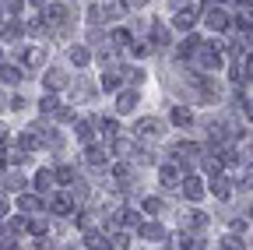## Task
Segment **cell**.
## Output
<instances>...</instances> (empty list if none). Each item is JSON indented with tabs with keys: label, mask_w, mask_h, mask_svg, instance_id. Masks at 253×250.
I'll return each mask as SVG.
<instances>
[{
	"label": "cell",
	"mask_w": 253,
	"mask_h": 250,
	"mask_svg": "<svg viewBox=\"0 0 253 250\" xmlns=\"http://www.w3.org/2000/svg\"><path fill=\"white\" fill-rule=\"evenodd\" d=\"M32 4H36V7H46V0H32Z\"/></svg>",
	"instance_id": "cell-50"
},
{
	"label": "cell",
	"mask_w": 253,
	"mask_h": 250,
	"mask_svg": "<svg viewBox=\"0 0 253 250\" xmlns=\"http://www.w3.org/2000/svg\"><path fill=\"white\" fill-rule=\"evenodd\" d=\"M151 43L155 46H166L169 43V28L166 25H151Z\"/></svg>",
	"instance_id": "cell-19"
},
{
	"label": "cell",
	"mask_w": 253,
	"mask_h": 250,
	"mask_svg": "<svg viewBox=\"0 0 253 250\" xmlns=\"http://www.w3.org/2000/svg\"><path fill=\"white\" fill-rule=\"evenodd\" d=\"M0 141H7V127H4V123H0Z\"/></svg>",
	"instance_id": "cell-46"
},
{
	"label": "cell",
	"mask_w": 253,
	"mask_h": 250,
	"mask_svg": "<svg viewBox=\"0 0 253 250\" xmlns=\"http://www.w3.org/2000/svg\"><path fill=\"white\" fill-rule=\"evenodd\" d=\"M7 162H11V166L28 162V151H25V148H11V151H7Z\"/></svg>",
	"instance_id": "cell-27"
},
{
	"label": "cell",
	"mask_w": 253,
	"mask_h": 250,
	"mask_svg": "<svg viewBox=\"0 0 253 250\" xmlns=\"http://www.w3.org/2000/svg\"><path fill=\"white\" fill-rule=\"evenodd\" d=\"M162 208H166V204H162V201H158V198H148V201H144V211H151V215H158V211H162Z\"/></svg>",
	"instance_id": "cell-36"
},
{
	"label": "cell",
	"mask_w": 253,
	"mask_h": 250,
	"mask_svg": "<svg viewBox=\"0 0 253 250\" xmlns=\"http://www.w3.org/2000/svg\"><path fill=\"white\" fill-rule=\"evenodd\" d=\"M204 21H208V28H211V32H225V28H229V14L221 11L218 4L204 7Z\"/></svg>",
	"instance_id": "cell-1"
},
{
	"label": "cell",
	"mask_w": 253,
	"mask_h": 250,
	"mask_svg": "<svg viewBox=\"0 0 253 250\" xmlns=\"http://www.w3.org/2000/svg\"><path fill=\"white\" fill-rule=\"evenodd\" d=\"M190 155H201V148H197L194 141H179V145H176V159H179V166H186Z\"/></svg>",
	"instance_id": "cell-11"
},
{
	"label": "cell",
	"mask_w": 253,
	"mask_h": 250,
	"mask_svg": "<svg viewBox=\"0 0 253 250\" xmlns=\"http://www.w3.org/2000/svg\"><path fill=\"white\" fill-rule=\"evenodd\" d=\"M197 46H201V39H197V36H186V39L179 43V56H190V53H197Z\"/></svg>",
	"instance_id": "cell-20"
},
{
	"label": "cell",
	"mask_w": 253,
	"mask_h": 250,
	"mask_svg": "<svg viewBox=\"0 0 253 250\" xmlns=\"http://www.w3.org/2000/svg\"><path fill=\"white\" fill-rule=\"evenodd\" d=\"M4 211H7V201H4V198H0V215H4Z\"/></svg>",
	"instance_id": "cell-49"
},
{
	"label": "cell",
	"mask_w": 253,
	"mask_h": 250,
	"mask_svg": "<svg viewBox=\"0 0 253 250\" xmlns=\"http://www.w3.org/2000/svg\"><path fill=\"white\" fill-rule=\"evenodd\" d=\"M113 43H116V46H126V43H130V32H126V28H116V32H113Z\"/></svg>",
	"instance_id": "cell-35"
},
{
	"label": "cell",
	"mask_w": 253,
	"mask_h": 250,
	"mask_svg": "<svg viewBox=\"0 0 253 250\" xmlns=\"http://www.w3.org/2000/svg\"><path fill=\"white\" fill-rule=\"evenodd\" d=\"M109 247H130V240H126V233H116V236L109 240Z\"/></svg>",
	"instance_id": "cell-39"
},
{
	"label": "cell",
	"mask_w": 253,
	"mask_h": 250,
	"mask_svg": "<svg viewBox=\"0 0 253 250\" xmlns=\"http://www.w3.org/2000/svg\"><path fill=\"white\" fill-rule=\"evenodd\" d=\"M126 14V0H106L102 4V18H123Z\"/></svg>",
	"instance_id": "cell-10"
},
{
	"label": "cell",
	"mask_w": 253,
	"mask_h": 250,
	"mask_svg": "<svg viewBox=\"0 0 253 250\" xmlns=\"http://www.w3.org/2000/svg\"><path fill=\"white\" fill-rule=\"evenodd\" d=\"M179 187H183V194H186L190 201H201V198H204V183H201L197 176H186Z\"/></svg>",
	"instance_id": "cell-6"
},
{
	"label": "cell",
	"mask_w": 253,
	"mask_h": 250,
	"mask_svg": "<svg viewBox=\"0 0 253 250\" xmlns=\"http://www.w3.org/2000/svg\"><path fill=\"white\" fill-rule=\"evenodd\" d=\"M56 180H60V183H74V169H71V166H60V169H56Z\"/></svg>",
	"instance_id": "cell-34"
},
{
	"label": "cell",
	"mask_w": 253,
	"mask_h": 250,
	"mask_svg": "<svg viewBox=\"0 0 253 250\" xmlns=\"http://www.w3.org/2000/svg\"><path fill=\"white\" fill-rule=\"evenodd\" d=\"M28 229L36 233V236H42V233H46V222H42V218H32V222H28Z\"/></svg>",
	"instance_id": "cell-37"
},
{
	"label": "cell",
	"mask_w": 253,
	"mask_h": 250,
	"mask_svg": "<svg viewBox=\"0 0 253 250\" xmlns=\"http://www.w3.org/2000/svg\"><path fill=\"white\" fill-rule=\"evenodd\" d=\"M194 21H197V11L190 7V4H186V7H179V11H176V18H172V25H176V28H183V32H190V28H194Z\"/></svg>",
	"instance_id": "cell-4"
},
{
	"label": "cell",
	"mask_w": 253,
	"mask_h": 250,
	"mask_svg": "<svg viewBox=\"0 0 253 250\" xmlns=\"http://www.w3.org/2000/svg\"><path fill=\"white\" fill-rule=\"evenodd\" d=\"M134 134H137V138H144V141L158 138V134H162V120H155V116H144V120H137Z\"/></svg>",
	"instance_id": "cell-2"
},
{
	"label": "cell",
	"mask_w": 253,
	"mask_h": 250,
	"mask_svg": "<svg viewBox=\"0 0 253 250\" xmlns=\"http://www.w3.org/2000/svg\"><path fill=\"white\" fill-rule=\"evenodd\" d=\"M102 88H106V92H116V88H120V71L102 74Z\"/></svg>",
	"instance_id": "cell-25"
},
{
	"label": "cell",
	"mask_w": 253,
	"mask_h": 250,
	"mask_svg": "<svg viewBox=\"0 0 253 250\" xmlns=\"http://www.w3.org/2000/svg\"><path fill=\"white\" fill-rule=\"evenodd\" d=\"M4 39H7V43H18V39H21V25H18V21H7V25H4Z\"/></svg>",
	"instance_id": "cell-22"
},
{
	"label": "cell",
	"mask_w": 253,
	"mask_h": 250,
	"mask_svg": "<svg viewBox=\"0 0 253 250\" xmlns=\"http://www.w3.org/2000/svg\"><path fill=\"white\" fill-rule=\"evenodd\" d=\"M91 127H95V123H88V120H81V123H78V127H74V134H78V141H84V145H88V141H91Z\"/></svg>",
	"instance_id": "cell-23"
},
{
	"label": "cell",
	"mask_w": 253,
	"mask_h": 250,
	"mask_svg": "<svg viewBox=\"0 0 253 250\" xmlns=\"http://www.w3.org/2000/svg\"><path fill=\"white\" fill-rule=\"evenodd\" d=\"M172 123H176V127H190V123H194V113H190L186 106H176L172 109Z\"/></svg>",
	"instance_id": "cell-13"
},
{
	"label": "cell",
	"mask_w": 253,
	"mask_h": 250,
	"mask_svg": "<svg viewBox=\"0 0 253 250\" xmlns=\"http://www.w3.org/2000/svg\"><path fill=\"white\" fill-rule=\"evenodd\" d=\"M126 4H130V7H141V4H148V0H126Z\"/></svg>",
	"instance_id": "cell-45"
},
{
	"label": "cell",
	"mask_w": 253,
	"mask_h": 250,
	"mask_svg": "<svg viewBox=\"0 0 253 250\" xmlns=\"http://www.w3.org/2000/svg\"><path fill=\"white\" fill-rule=\"evenodd\" d=\"M28 28H32V32H36V36H46V21H32Z\"/></svg>",
	"instance_id": "cell-42"
},
{
	"label": "cell",
	"mask_w": 253,
	"mask_h": 250,
	"mask_svg": "<svg viewBox=\"0 0 253 250\" xmlns=\"http://www.w3.org/2000/svg\"><path fill=\"white\" fill-rule=\"evenodd\" d=\"M218 247H229V250H236V247H243V240H239V236H225Z\"/></svg>",
	"instance_id": "cell-40"
},
{
	"label": "cell",
	"mask_w": 253,
	"mask_h": 250,
	"mask_svg": "<svg viewBox=\"0 0 253 250\" xmlns=\"http://www.w3.org/2000/svg\"><path fill=\"white\" fill-rule=\"evenodd\" d=\"M0 78H4V81H21L25 74H21V67H14V64H4V67H0Z\"/></svg>",
	"instance_id": "cell-21"
},
{
	"label": "cell",
	"mask_w": 253,
	"mask_h": 250,
	"mask_svg": "<svg viewBox=\"0 0 253 250\" xmlns=\"http://www.w3.org/2000/svg\"><path fill=\"white\" fill-rule=\"evenodd\" d=\"M84 159H88V166H95V169H106V166H109V151L99 148V145H91V148L84 151Z\"/></svg>",
	"instance_id": "cell-5"
},
{
	"label": "cell",
	"mask_w": 253,
	"mask_h": 250,
	"mask_svg": "<svg viewBox=\"0 0 253 250\" xmlns=\"http://www.w3.org/2000/svg\"><path fill=\"white\" fill-rule=\"evenodd\" d=\"M42 60H46V46H36V50L25 53V64H28V67H39Z\"/></svg>",
	"instance_id": "cell-18"
},
{
	"label": "cell",
	"mask_w": 253,
	"mask_h": 250,
	"mask_svg": "<svg viewBox=\"0 0 253 250\" xmlns=\"http://www.w3.org/2000/svg\"><path fill=\"white\" fill-rule=\"evenodd\" d=\"M141 236L144 240H166V229L158 226V222H148V226H141Z\"/></svg>",
	"instance_id": "cell-17"
},
{
	"label": "cell",
	"mask_w": 253,
	"mask_h": 250,
	"mask_svg": "<svg viewBox=\"0 0 253 250\" xmlns=\"http://www.w3.org/2000/svg\"><path fill=\"white\" fill-rule=\"evenodd\" d=\"M56 106H60V102H56V96H42V102H39L42 116H53V113H56Z\"/></svg>",
	"instance_id": "cell-26"
},
{
	"label": "cell",
	"mask_w": 253,
	"mask_h": 250,
	"mask_svg": "<svg viewBox=\"0 0 253 250\" xmlns=\"http://www.w3.org/2000/svg\"><path fill=\"white\" fill-rule=\"evenodd\" d=\"M197 53H201V67H208V71L221 67V50L218 46H197Z\"/></svg>",
	"instance_id": "cell-3"
},
{
	"label": "cell",
	"mask_w": 253,
	"mask_h": 250,
	"mask_svg": "<svg viewBox=\"0 0 253 250\" xmlns=\"http://www.w3.org/2000/svg\"><path fill=\"white\" fill-rule=\"evenodd\" d=\"M246 74H253V60H250V64H246Z\"/></svg>",
	"instance_id": "cell-51"
},
{
	"label": "cell",
	"mask_w": 253,
	"mask_h": 250,
	"mask_svg": "<svg viewBox=\"0 0 253 250\" xmlns=\"http://www.w3.org/2000/svg\"><path fill=\"white\" fill-rule=\"evenodd\" d=\"M7 191H25V176L21 173H11L7 176Z\"/></svg>",
	"instance_id": "cell-30"
},
{
	"label": "cell",
	"mask_w": 253,
	"mask_h": 250,
	"mask_svg": "<svg viewBox=\"0 0 253 250\" xmlns=\"http://www.w3.org/2000/svg\"><path fill=\"white\" fill-rule=\"evenodd\" d=\"M53 116H56V120H63V123H71V120H74V109H71V106H56V113H53Z\"/></svg>",
	"instance_id": "cell-32"
},
{
	"label": "cell",
	"mask_w": 253,
	"mask_h": 250,
	"mask_svg": "<svg viewBox=\"0 0 253 250\" xmlns=\"http://www.w3.org/2000/svg\"><path fill=\"white\" fill-rule=\"evenodd\" d=\"M113 176H116L120 183H126V180H130V166H126V162H116V169H113Z\"/></svg>",
	"instance_id": "cell-31"
},
{
	"label": "cell",
	"mask_w": 253,
	"mask_h": 250,
	"mask_svg": "<svg viewBox=\"0 0 253 250\" xmlns=\"http://www.w3.org/2000/svg\"><path fill=\"white\" fill-rule=\"evenodd\" d=\"M102 134H106V138H116V134H120V123H116V120H102Z\"/></svg>",
	"instance_id": "cell-33"
},
{
	"label": "cell",
	"mask_w": 253,
	"mask_h": 250,
	"mask_svg": "<svg viewBox=\"0 0 253 250\" xmlns=\"http://www.w3.org/2000/svg\"><path fill=\"white\" fill-rule=\"evenodd\" d=\"M246 116H250V120H253V102H246Z\"/></svg>",
	"instance_id": "cell-47"
},
{
	"label": "cell",
	"mask_w": 253,
	"mask_h": 250,
	"mask_svg": "<svg viewBox=\"0 0 253 250\" xmlns=\"http://www.w3.org/2000/svg\"><path fill=\"white\" fill-rule=\"evenodd\" d=\"M88 96H91V88L84 81H78V99H88Z\"/></svg>",
	"instance_id": "cell-44"
},
{
	"label": "cell",
	"mask_w": 253,
	"mask_h": 250,
	"mask_svg": "<svg viewBox=\"0 0 253 250\" xmlns=\"http://www.w3.org/2000/svg\"><path fill=\"white\" fill-rule=\"evenodd\" d=\"M169 4H172V7H183V4H186V0H169Z\"/></svg>",
	"instance_id": "cell-48"
},
{
	"label": "cell",
	"mask_w": 253,
	"mask_h": 250,
	"mask_svg": "<svg viewBox=\"0 0 253 250\" xmlns=\"http://www.w3.org/2000/svg\"><path fill=\"white\" fill-rule=\"evenodd\" d=\"M4 7H7V11L18 18V11H21V0H4Z\"/></svg>",
	"instance_id": "cell-41"
},
{
	"label": "cell",
	"mask_w": 253,
	"mask_h": 250,
	"mask_svg": "<svg viewBox=\"0 0 253 250\" xmlns=\"http://www.w3.org/2000/svg\"><path fill=\"white\" fill-rule=\"evenodd\" d=\"M53 183H56V173H49V169H42L39 176H36V187L46 194V191H53Z\"/></svg>",
	"instance_id": "cell-16"
},
{
	"label": "cell",
	"mask_w": 253,
	"mask_h": 250,
	"mask_svg": "<svg viewBox=\"0 0 253 250\" xmlns=\"http://www.w3.org/2000/svg\"><path fill=\"white\" fill-rule=\"evenodd\" d=\"M158 180H162L166 187H176L179 183V169L176 166H162V169H158Z\"/></svg>",
	"instance_id": "cell-15"
},
{
	"label": "cell",
	"mask_w": 253,
	"mask_h": 250,
	"mask_svg": "<svg viewBox=\"0 0 253 250\" xmlns=\"http://www.w3.org/2000/svg\"><path fill=\"white\" fill-rule=\"evenodd\" d=\"M239 4H246V7H253V0H239Z\"/></svg>",
	"instance_id": "cell-52"
},
{
	"label": "cell",
	"mask_w": 253,
	"mask_h": 250,
	"mask_svg": "<svg viewBox=\"0 0 253 250\" xmlns=\"http://www.w3.org/2000/svg\"><path fill=\"white\" fill-rule=\"evenodd\" d=\"M204 222H208V218H204V211H197V208H194V211H183V226H190V229H201Z\"/></svg>",
	"instance_id": "cell-14"
},
{
	"label": "cell",
	"mask_w": 253,
	"mask_h": 250,
	"mask_svg": "<svg viewBox=\"0 0 253 250\" xmlns=\"http://www.w3.org/2000/svg\"><path fill=\"white\" fill-rule=\"evenodd\" d=\"M0 106H4V92H0Z\"/></svg>",
	"instance_id": "cell-53"
},
{
	"label": "cell",
	"mask_w": 253,
	"mask_h": 250,
	"mask_svg": "<svg viewBox=\"0 0 253 250\" xmlns=\"http://www.w3.org/2000/svg\"><path fill=\"white\" fill-rule=\"evenodd\" d=\"M18 208H21V211H39V201L28 198V194H21V198H18Z\"/></svg>",
	"instance_id": "cell-28"
},
{
	"label": "cell",
	"mask_w": 253,
	"mask_h": 250,
	"mask_svg": "<svg viewBox=\"0 0 253 250\" xmlns=\"http://www.w3.org/2000/svg\"><path fill=\"white\" fill-rule=\"evenodd\" d=\"M71 204H74V201H71L67 194H56V198L49 201V211H53V215H67V211H71Z\"/></svg>",
	"instance_id": "cell-12"
},
{
	"label": "cell",
	"mask_w": 253,
	"mask_h": 250,
	"mask_svg": "<svg viewBox=\"0 0 253 250\" xmlns=\"http://www.w3.org/2000/svg\"><path fill=\"white\" fill-rule=\"evenodd\" d=\"M123 215V226H130V229H141V215L137 211H120Z\"/></svg>",
	"instance_id": "cell-29"
},
{
	"label": "cell",
	"mask_w": 253,
	"mask_h": 250,
	"mask_svg": "<svg viewBox=\"0 0 253 250\" xmlns=\"http://www.w3.org/2000/svg\"><path fill=\"white\" fill-rule=\"evenodd\" d=\"M123 74H126V81H134V85H137V81H144V71H141V67H134V71H123Z\"/></svg>",
	"instance_id": "cell-38"
},
{
	"label": "cell",
	"mask_w": 253,
	"mask_h": 250,
	"mask_svg": "<svg viewBox=\"0 0 253 250\" xmlns=\"http://www.w3.org/2000/svg\"><path fill=\"white\" fill-rule=\"evenodd\" d=\"M71 60H74V64H78V67H84V64H88V60H91V53H88L84 46H74V50H71Z\"/></svg>",
	"instance_id": "cell-24"
},
{
	"label": "cell",
	"mask_w": 253,
	"mask_h": 250,
	"mask_svg": "<svg viewBox=\"0 0 253 250\" xmlns=\"http://www.w3.org/2000/svg\"><path fill=\"white\" fill-rule=\"evenodd\" d=\"M211 194H214V198H221V201H225V198L232 194V183H229L225 176H218V173H214V180H211Z\"/></svg>",
	"instance_id": "cell-9"
},
{
	"label": "cell",
	"mask_w": 253,
	"mask_h": 250,
	"mask_svg": "<svg viewBox=\"0 0 253 250\" xmlns=\"http://www.w3.org/2000/svg\"><path fill=\"white\" fill-rule=\"evenodd\" d=\"M25 106H28L25 96H14V99H11V109H25Z\"/></svg>",
	"instance_id": "cell-43"
},
{
	"label": "cell",
	"mask_w": 253,
	"mask_h": 250,
	"mask_svg": "<svg viewBox=\"0 0 253 250\" xmlns=\"http://www.w3.org/2000/svg\"><path fill=\"white\" fill-rule=\"evenodd\" d=\"M137 102H141V96H137L134 88H130V92H120V99H116V109H120V113H130Z\"/></svg>",
	"instance_id": "cell-7"
},
{
	"label": "cell",
	"mask_w": 253,
	"mask_h": 250,
	"mask_svg": "<svg viewBox=\"0 0 253 250\" xmlns=\"http://www.w3.org/2000/svg\"><path fill=\"white\" fill-rule=\"evenodd\" d=\"M42 85H46L49 92H60L63 85H67V74H63V71H56V67H53V71H46V78H42Z\"/></svg>",
	"instance_id": "cell-8"
}]
</instances>
